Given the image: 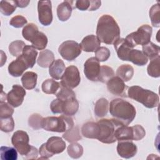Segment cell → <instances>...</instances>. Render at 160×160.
<instances>
[{"label": "cell", "instance_id": "obj_1", "mask_svg": "<svg viewBox=\"0 0 160 160\" xmlns=\"http://www.w3.org/2000/svg\"><path fill=\"white\" fill-rule=\"evenodd\" d=\"M96 35L101 42L106 44H114L120 38V28L113 17L104 14L99 18Z\"/></svg>", "mask_w": 160, "mask_h": 160}, {"label": "cell", "instance_id": "obj_2", "mask_svg": "<svg viewBox=\"0 0 160 160\" xmlns=\"http://www.w3.org/2000/svg\"><path fill=\"white\" fill-rule=\"evenodd\" d=\"M109 106L111 115L123 125L128 126L135 118L136 109L128 101L117 98L112 100Z\"/></svg>", "mask_w": 160, "mask_h": 160}, {"label": "cell", "instance_id": "obj_3", "mask_svg": "<svg viewBox=\"0 0 160 160\" xmlns=\"http://www.w3.org/2000/svg\"><path fill=\"white\" fill-rule=\"evenodd\" d=\"M11 142L24 159H36L38 158V149L29 144V138L26 132L21 130L14 132L11 138Z\"/></svg>", "mask_w": 160, "mask_h": 160}, {"label": "cell", "instance_id": "obj_4", "mask_svg": "<svg viewBox=\"0 0 160 160\" xmlns=\"http://www.w3.org/2000/svg\"><path fill=\"white\" fill-rule=\"evenodd\" d=\"M128 95L129 98L142 104L148 108H156L159 104V98L156 93L139 86L128 88Z\"/></svg>", "mask_w": 160, "mask_h": 160}, {"label": "cell", "instance_id": "obj_5", "mask_svg": "<svg viewBox=\"0 0 160 160\" xmlns=\"http://www.w3.org/2000/svg\"><path fill=\"white\" fill-rule=\"evenodd\" d=\"M74 126V121L71 116L64 114L58 117L49 116L43 118L42 128L48 131L63 132Z\"/></svg>", "mask_w": 160, "mask_h": 160}, {"label": "cell", "instance_id": "obj_6", "mask_svg": "<svg viewBox=\"0 0 160 160\" xmlns=\"http://www.w3.org/2000/svg\"><path fill=\"white\" fill-rule=\"evenodd\" d=\"M98 124L100 128V134L98 139L100 142L111 144L117 141L115 138V131L122 124L115 119H102L98 122Z\"/></svg>", "mask_w": 160, "mask_h": 160}, {"label": "cell", "instance_id": "obj_7", "mask_svg": "<svg viewBox=\"0 0 160 160\" xmlns=\"http://www.w3.org/2000/svg\"><path fill=\"white\" fill-rule=\"evenodd\" d=\"M146 135V131L142 126L137 124L131 127L126 125L119 126L115 131V138L121 141H139Z\"/></svg>", "mask_w": 160, "mask_h": 160}, {"label": "cell", "instance_id": "obj_8", "mask_svg": "<svg viewBox=\"0 0 160 160\" xmlns=\"http://www.w3.org/2000/svg\"><path fill=\"white\" fill-rule=\"evenodd\" d=\"M66 148V142L60 137L52 136L49 138L46 143L39 148V152L41 159H49L54 154H59Z\"/></svg>", "mask_w": 160, "mask_h": 160}, {"label": "cell", "instance_id": "obj_9", "mask_svg": "<svg viewBox=\"0 0 160 160\" xmlns=\"http://www.w3.org/2000/svg\"><path fill=\"white\" fill-rule=\"evenodd\" d=\"M50 108L54 114L62 113L64 115L71 116L78 112L79 102L76 98L67 100L56 99L51 102Z\"/></svg>", "mask_w": 160, "mask_h": 160}, {"label": "cell", "instance_id": "obj_10", "mask_svg": "<svg viewBox=\"0 0 160 160\" xmlns=\"http://www.w3.org/2000/svg\"><path fill=\"white\" fill-rule=\"evenodd\" d=\"M152 29L148 24L140 26L135 32L128 34L125 38L134 48L137 45L144 46L149 43L151 40Z\"/></svg>", "mask_w": 160, "mask_h": 160}, {"label": "cell", "instance_id": "obj_11", "mask_svg": "<svg viewBox=\"0 0 160 160\" xmlns=\"http://www.w3.org/2000/svg\"><path fill=\"white\" fill-rule=\"evenodd\" d=\"M81 47L80 44L71 40L63 42L58 48L60 55L65 60L71 61L74 60L81 53Z\"/></svg>", "mask_w": 160, "mask_h": 160}, {"label": "cell", "instance_id": "obj_12", "mask_svg": "<svg viewBox=\"0 0 160 160\" xmlns=\"http://www.w3.org/2000/svg\"><path fill=\"white\" fill-rule=\"evenodd\" d=\"M61 85L70 89L76 88L81 82L79 69L75 66H69L66 68L61 78Z\"/></svg>", "mask_w": 160, "mask_h": 160}, {"label": "cell", "instance_id": "obj_13", "mask_svg": "<svg viewBox=\"0 0 160 160\" xmlns=\"http://www.w3.org/2000/svg\"><path fill=\"white\" fill-rule=\"evenodd\" d=\"M39 21L44 26H49L52 21V5L51 1H39L38 2Z\"/></svg>", "mask_w": 160, "mask_h": 160}, {"label": "cell", "instance_id": "obj_14", "mask_svg": "<svg viewBox=\"0 0 160 160\" xmlns=\"http://www.w3.org/2000/svg\"><path fill=\"white\" fill-rule=\"evenodd\" d=\"M101 66L95 57L88 58L84 64V73L86 78L92 81H98Z\"/></svg>", "mask_w": 160, "mask_h": 160}, {"label": "cell", "instance_id": "obj_15", "mask_svg": "<svg viewBox=\"0 0 160 160\" xmlns=\"http://www.w3.org/2000/svg\"><path fill=\"white\" fill-rule=\"evenodd\" d=\"M26 92L25 89L18 84H14L12 89L7 94L6 99L8 104L13 108H17L21 106L24 101Z\"/></svg>", "mask_w": 160, "mask_h": 160}, {"label": "cell", "instance_id": "obj_16", "mask_svg": "<svg viewBox=\"0 0 160 160\" xmlns=\"http://www.w3.org/2000/svg\"><path fill=\"white\" fill-rule=\"evenodd\" d=\"M107 88L111 94L119 96H126L128 86L118 76H114L107 82Z\"/></svg>", "mask_w": 160, "mask_h": 160}, {"label": "cell", "instance_id": "obj_17", "mask_svg": "<svg viewBox=\"0 0 160 160\" xmlns=\"http://www.w3.org/2000/svg\"><path fill=\"white\" fill-rule=\"evenodd\" d=\"M137 151V146L132 141H118L117 152L121 157L126 159L131 158L136 154Z\"/></svg>", "mask_w": 160, "mask_h": 160}, {"label": "cell", "instance_id": "obj_18", "mask_svg": "<svg viewBox=\"0 0 160 160\" xmlns=\"http://www.w3.org/2000/svg\"><path fill=\"white\" fill-rule=\"evenodd\" d=\"M118 58L122 61H128V56L133 47L124 38H119L114 43Z\"/></svg>", "mask_w": 160, "mask_h": 160}, {"label": "cell", "instance_id": "obj_19", "mask_svg": "<svg viewBox=\"0 0 160 160\" xmlns=\"http://www.w3.org/2000/svg\"><path fill=\"white\" fill-rule=\"evenodd\" d=\"M28 68V65L21 55L9 64L8 69L10 75L13 77H19Z\"/></svg>", "mask_w": 160, "mask_h": 160}, {"label": "cell", "instance_id": "obj_20", "mask_svg": "<svg viewBox=\"0 0 160 160\" xmlns=\"http://www.w3.org/2000/svg\"><path fill=\"white\" fill-rule=\"evenodd\" d=\"M100 44L101 41L99 38L95 35L91 34L82 39L80 46L85 52H95L100 47Z\"/></svg>", "mask_w": 160, "mask_h": 160}, {"label": "cell", "instance_id": "obj_21", "mask_svg": "<svg viewBox=\"0 0 160 160\" xmlns=\"http://www.w3.org/2000/svg\"><path fill=\"white\" fill-rule=\"evenodd\" d=\"M81 132L85 138L98 139L100 134V128L98 122H87L82 125Z\"/></svg>", "mask_w": 160, "mask_h": 160}, {"label": "cell", "instance_id": "obj_22", "mask_svg": "<svg viewBox=\"0 0 160 160\" xmlns=\"http://www.w3.org/2000/svg\"><path fill=\"white\" fill-rule=\"evenodd\" d=\"M74 2L72 1H64L58 5L57 16L60 21H66L71 17Z\"/></svg>", "mask_w": 160, "mask_h": 160}, {"label": "cell", "instance_id": "obj_23", "mask_svg": "<svg viewBox=\"0 0 160 160\" xmlns=\"http://www.w3.org/2000/svg\"><path fill=\"white\" fill-rule=\"evenodd\" d=\"M49 68V73L50 76L56 80H59L61 78L66 69L63 61L60 59L54 60Z\"/></svg>", "mask_w": 160, "mask_h": 160}, {"label": "cell", "instance_id": "obj_24", "mask_svg": "<svg viewBox=\"0 0 160 160\" xmlns=\"http://www.w3.org/2000/svg\"><path fill=\"white\" fill-rule=\"evenodd\" d=\"M21 56L28 65L29 68H32L36 63L38 51L32 46L26 45L23 49Z\"/></svg>", "mask_w": 160, "mask_h": 160}, {"label": "cell", "instance_id": "obj_25", "mask_svg": "<svg viewBox=\"0 0 160 160\" xmlns=\"http://www.w3.org/2000/svg\"><path fill=\"white\" fill-rule=\"evenodd\" d=\"M128 61H131L133 64L138 66H144L147 64L148 59L142 52L138 49H131L129 56Z\"/></svg>", "mask_w": 160, "mask_h": 160}, {"label": "cell", "instance_id": "obj_26", "mask_svg": "<svg viewBox=\"0 0 160 160\" xmlns=\"http://www.w3.org/2000/svg\"><path fill=\"white\" fill-rule=\"evenodd\" d=\"M54 61V56L53 52L49 49H45L40 52L37 62L39 66L46 68L49 67Z\"/></svg>", "mask_w": 160, "mask_h": 160}, {"label": "cell", "instance_id": "obj_27", "mask_svg": "<svg viewBox=\"0 0 160 160\" xmlns=\"http://www.w3.org/2000/svg\"><path fill=\"white\" fill-rule=\"evenodd\" d=\"M38 75L32 71H28L23 74L21 80L23 87L26 89H34L37 84Z\"/></svg>", "mask_w": 160, "mask_h": 160}, {"label": "cell", "instance_id": "obj_28", "mask_svg": "<svg viewBox=\"0 0 160 160\" xmlns=\"http://www.w3.org/2000/svg\"><path fill=\"white\" fill-rule=\"evenodd\" d=\"M39 32L38 26L35 24L31 22L28 24L23 28L22 30V35L26 40L32 42L36 36L38 34Z\"/></svg>", "mask_w": 160, "mask_h": 160}, {"label": "cell", "instance_id": "obj_29", "mask_svg": "<svg viewBox=\"0 0 160 160\" xmlns=\"http://www.w3.org/2000/svg\"><path fill=\"white\" fill-rule=\"evenodd\" d=\"M116 74L124 82L128 81L134 75V68L129 64H122L118 68Z\"/></svg>", "mask_w": 160, "mask_h": 160}, {"label": "cell", "instance_id": "obj_30", "mask_svg": "<svg viewBox=\"0 0 160 160\" xmlns=\"http://www.w3.org/2000/svg\"><path fill=\"white\" fill-rule=\"evenodd\" d=\"M159 46L149 42L147 44L142 46V52L148 59L152 60L159 56Z\"/></svg>", "mask_w": 160, "mask_h": 160}, {"label": "cell", "instance_id": "obj_31", "mask_svg": "<svg viewBox=\"0 0 160 160\" xmlns=\"http://www.w3.org/2000/svg\"><path fill=\"white\" fill-rule=\"evenodd\" d=\"M60 88L61 84L52 79H48L45 80L41 86L42 92L49 94H56Z\"/></svg>", "mask_w": 160, "mask_h": 160}, {"label": "cell", "instance_id": "obj_32", "mask_svg": "<svg viewBox=\"0 0 160 160\" xmlns=\"http://www.w3.org/2000/svg\"><path fill=\"white\" fill-rule=\"evenodd\" d=\"M109 102L105 98H101L98 99L95 103L94 106V113L98 118H102L105 116L108 111Z\"/></svg>", "mask_w": 160, "mask_h": 160}, {"label": "cell", "instance_id": "obj_33", "mask_svg": "<svg viewBox=\"0 0 160 160\" xmlns=\"http://www.w3.org/2000/svg\"><path fill=\"white\" fill-rule=\"evenodd\" d=\"M16 149L11 147L1 146L0 148V155L2 160H16L18 152Z\"/></svg>", "mask_w": 160, "mask_h": 160}, {"label": "cell", "instance_id": "obj_34", "mask_svg": "<svg viewBox=\"0 0 160 160\" xmlns=\"http://www.w3.org/2000/svg\"><path fill=\"white\" fill-rule=\"evenodd\" d=\"M148 74L153 78H159L160 76V56L151 60L147 68Z\"/></svg>", "mask_w": 160, "mask_h": 160}, {"label": "cell", "instance_id": "obj_35", "mask_svg": "<svg viewBox=\"0 0 160 160\" xmlns=\"http://www.w3.org/2000/svg\"><path fill=\"white\" fill-rule=\"evenodd\" d=\"M17 8L15 1H1L0 11L4 16H9L12 14Z\"/></svg>", "mask_w": 160, "mask_h": 160}, {"label": "cell", "instance_id": "obj_36", "mask_svg": "<svg viewBox=\"0 0 160 160\" xmlns=\"http://www.w3.org/2000/svg\"><path fill=\"white\" fill-rule=\"evenodd\" d=\"M25 46L26 44L22 41H14L10 43L9 46V51L12 56L18 58L22 54Z\"/></svg>", "mask_w": 160, "mask_h": 160}, {"label": "cell", "instance_id": "obj_37", "mask_svg": "<svg viewBox=\"0 0 160 160\" xmlns=\"http://www.w3.org/2000/svg\"><path fill=\"white\" fill-rule=\"evenodd\" d=\"M62 138L69 142H75L81 139L78 127H72L71 129L66 131L62 135Z\"/></svg>", "mask_w": 160, "mask_h": 160}, {"label": "cell", "instance_id": "obj_38", "mask_svg": "<svg viewBox=\"0 0 160 160\" xmlns=\"http://www.w3.org/2000/svg\"><path fill=\"white\" fill-rule=\"evenodd\" d=\"M159 11L160 6L159 3L154 4L149 9V18L151 19L152 25L155 28H159L160 26Z\"/></svg>", "mask_w": 160, "mask_h": 160}, {"label": "cell", "instance_id": "obj_39", "mask_svg": "<svg viewBox=\"0 0 160 160\" xmlns=\"http://www.w3.org/2000/svg\"><path fill=\"white\" fill-rule=\"evenodd\" d=\"M48 41V38L45 34L42 32H39L31 44L36 49L42 50L46 47Z\"/></svg>", "mask_w": 160, "mask_h": 160}, {"label": "cell", "instance_id": "obj_40", "mask_svg": "<svg viewBox=\"0 0 160 160\" xmlns=\"http://www.w3.org/2000/svg\"><path fill=\"white\" fill-rule=\"evenodd\" d=\"M68 153L70 157L74 159L79 158L83 153V148L77 142H72L68 147Z\"/></svg>", "mask_w": 160, "mask_h": 160}, {"label": "cell", "instance_id": "obj_41", "mask_svg": "<svg viewBox=\"0 0 160 160\" xmlns=\"http://www.w3.org/2000/svg\"><path fill=\"white\" fill-rule=\"evenodd\" d=\"M114 76V72L113 69L108 66H101L100 74L99 76L98 81L101 82H107L110 79Z\"/></svg>", "mask_w": 160, "mask_h": 160}, {"label": "cell", "instance_id": "obj_42", "mask_svg": "<svg viewBox=\"0 0 160 160\" xmlns=\"http://www.w3.org/2000/svg\"><path fill=\"white\" fill-rule=\"evenodd\" d=\"M57 99L61 100H67L69 99L76 98L75 92L72 90V89L64 87L61 85L60 90L56 94Z\"/></svg>", "mask_w": 160, "mask_h": 160}, {"label": "cell", "instance_id": "obj_43", "mask_svg": "<svg viewBox=\"0 0 160 160\" xmlns=\"http://www.w3.org/2000/svg\"><path fill=\"white\" fill-rule=\"evenodd\" d=\"M1 130L5 132H9L13 131L14 128V122L12 116L9 118H0Z\"/></svg>", "mask_w": 160, "mask_h": 160}, {"label": "cell", "instance_id": "obj_44", "mask_svg": "<svg viewBox=\"0 0 160 160\" xmlns=\"http://www.w3.org/2000/svg\"><path fill=\"white\" fill-rule=\"evenodd\" d=\"M111 52L108 48L101 46L95 51V58L99 62L107 61L110 57Z\"/></svg>", "mask_w": 160, "mask_h": 160}, {"label": "cell", "instance_id": "obj_45", "mask_svg": "<svg viewBox=\"0 0 160 160\" xmlns=\"http://www.w3.org/2000/svg\"><path fill=\"white\" fill-rule=\"evenodd\" d=\"M43 118L39 114L35 113L32 114L28 120L29 126L33 129L37 130L42 128V121Z\"/></svg>", "mask_w": 160, "mask_h": 160}, {"label": "cell", "instance_id": "obj_46", "mask_svg": "<svg viewBox=\"0 0 160 160\" xmlns=\"http://www.w3.org/2000/svg\"><path fill=\"white\" fill-rule=\"evenodd\" d=\"M14 113V109L9 104L1 101L0 102V118H9Z\"/></svg>", "mask_w": 160, "mask_h": 160}, {"label": "cell", "instance_id": "obj_47", "mask_svg": "<svg viewBox=\"0 0 160 160\" xmlns=\"http://www.w3.org/2000/svg\"><path fill=\"white\" fill-rule=\"evenodd\" d=\"M27 22L28 21L26 18L21 15H17L12 17L11 19L9 24L14 28H20L22 27L24 25H25L27 23Z\"/></svg>", "mask_w": 160, "mask_h": 160}, {"label": "cell", "instance_id": "obj_48", "mask_svg": "<svg viewBox=\"0 0 160 160\" xmlns=\"http://www.w3.org/2000/svg\"><path fill=\"white\" fill-rule=\"evenodd\" d=\"M90 1L78 0L75 2V7L81 11H85L89 8Z\"/></svg>", "mask_w": 160, "mask_h": 160}, {"label": "cell", "instance_id": "obj_49", "mask_svg": "<svg viewBox=\"0 0 160 160\" xmlns=\"http://www.w3.org/2000/svg\"><path fill=\"white\" fill-rule=\"evenodd\" d=\"M101 4V1H91L90 0V6L89 8V11H92L97 10Z\"/></svg>", "mask_w": 160, "mask_h": 160}, {"label": "cell", "instance_id": "obj_50", "mask_svg": "<svg viewBox=\"0 0 160 160\" xmlns=\"http://www.w3.org/2000/svg\"><path fill=\"white\" fill-rule=\"evenodd\" d=\"M15 2L16 3L17 7L23 8L26 7L29 4V3L30 2V1H24V0L16 1V0H15Z\"/></svg>", "mask_w": 160, "mask_h": 160}]
</instances>
